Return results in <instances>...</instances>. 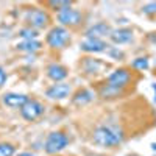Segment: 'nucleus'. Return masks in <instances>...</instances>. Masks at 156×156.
I'll list each match as a JSON object with an SVG mask.
<instances>
[{"instance_id":"obj_28","label":"nucleus","mask_w":156,"mask_h":156,"mask_svg":"<svg viewBox=\"0 0 156 156\" xmlns=\"http://www.w3.org/2000/svg\"><path fill=\"white\" fill-rule=\"evenodd\" d=\"M55 156H59V154H55Z\"/></svg>"},{"instance_id":"obj_26","label":"nucleus","mask_w":156,"mask_h":156,"mask_svg":"<svg viewBox=\"0 0 156 156\" xmlns=\"http://www.w3.org/2000/svg\"><path fill=\"white\" fill-rule=\"evenodd\" d=\"M151 147H153V150H154V151H156V144H153V145H151Z\"/></svg>"},{"instance_id":"obj_12","label":"nucleus","mask_w":156,"mask_h":156,"mask_svg":"<svg viewBox=\"0 0 156 156\" xmlns=\"http://www.w3.org/2000/svg\"><path fill=\"white\" fill-rule=\"evenodd\" d=\"M28 100H30L28 95L17 94V92H8V94L3 95V103L8 108H19L20 109Z\"/></svg>"},{"instance_id":"obj_18","label":"nucleus","mask_w":156,"mask_h":156,"mask_svg":"<svg viewBox=\"0 0 156 156\" xmlns=\"http://www.w3.org/2000/svg\"><path fill=\"white\" fill-rule=\"evenodd\" d=\"M0 156H16V145L11 142H0Z\"/></svg>"},{"instance_id":"obj_13","label":"nucleus","mask_w":156,"mask_h":156,"mask_svg":"<svg viewBox=\"0 0 156 156\" xmlns=\"http://www.w3.org/2000/svg\"><path fill=\"white\" fill-rule=\"evenodd\" d=\"M109 39L117 45L128 44L133 39V30L131 28H115V30L111 31Z\"/></svg>"},{"instance_id":"obj_8","label":"nucleus","mask_w":156,"mask_h":156,"mask_svg":"<svg viewBox=\"0 0 156 156\" xmlns=\"http://www.w3.org/2000/svg\"><path fill=\"white\" fill-rule=\"evenodd\" d=\"M70 92L72 87L69 83H55L45 90V95L51 100H64L70 95Z\"/></svg>"},{"instance_id":"obj_20","label":"nucleus","mask_w":156,"mask_h":156,"mask_svg":"<svg viewBox=\"0 0 156 156\" xmlns=\"http://www.w3.org/2000/svg\"><path fill=\"white\" fill-rule=\"evenodd\" d=\"M131 67L136 70H147L148 69V58L147 56H139L136 59H133Z\"/></svg>"},{"instance_id":"obj_6","label":"nucleus","mask_w":156,"mask_h":156,"mask_svg":"<svg viewBox=\"0 0 156 156\" xmlns=\"http://www.w3.org/2000/svg\"><path fill=\"white\" fill-rule=\"evenodd\" d=\"M129 80H131V73H129L126 69H115L114 72H111L106 78V83L108 86L114 87V89H119V90H123Z\"/></svg>"},{"instance_id":"obj_5","label":"nucleus","mask_w":156,"mask_h":156,"mask_svg":"<svg viewBox=\"0 0 156 156\" xmlns=\"http://www.w3.org/2000/svg\"><path fill=\"white\" fill-rule=\"evenodd\" d=\"M58 22L61 23V27H78L81 22H83V12L80 9H75V8H66L59 11L58 14Z\"/></svg>"},{"instance_id":"obj_21","label":"nucleus","mask_w":156,"mask_h":156,"mask_svg":"<svg viewBox=\"0 0 156 156\" xmlns=\"http://www.w3.org/2000/svg\"><path fill=\"white\" fill-rule=\"evenodd\" d=\"M142 11H144V14H156V2H150V3H145L142 6Z\"/></svg>"},{"instance_id":"obj_3","label":"nucleus","mask_w":156,"mask_h":156,"mask_svg":"<svg viewBox=\"0 0 156 156\" xmlns=\"http://www.w3.org/2000/svg\"><path fill=\"white\" fill-rule=\"evenodd\" d=\"M45 42L50 48H64L67 45V42H70V33L67 28L58 25V27L48 30L45 36Z\"/></svg>"},{"instance_id":"obj_23","label":"nucleus","mask_w":156,"mask_h":156,"mask_svg":"<svg viewBox=\"0 0 156 156\" xmlns=\"http://www.w3.org/2000/svg\"><path fill=\"white\" fill-rule=\"evenodd\" d=\"M6 72H5V69L0 66V87H3V84L6 83Z\"/></svg>"},{"instance_id":"obj_15","label":"nucleus","mask_w":156,"mask_h":156,"mask_svg":"<svg viewBox=\"0 0 156 156\" xmlns=\"http://www.w3.org/2000/svg\"><path fill=\"white\" fill-rule=\"evenodd\" d=\"M42 42L37 41V39H33V41H22L16 45V48L19 51H23V53H34V51L41 50Z\"/></svg>"},{"instance_id":"obj_14","label":"nucleus","mask_w":156,"mask_h":156,"mask_svg":"<svg viewBox=\"0 0 156 156\" xmlns=\"http://www.w3.org/2000/svg\"><path fill=\"white\" fill-rule=\"evenodd\" d=\"M94 97H95V94L92 92V90H89V89H80V90H76V92L73 94L72 101L75 103V105H78V106H83V105H87V103L92 101Z\"/></svg>"},{"instance_id":"obj_7","label":"nucleus","mask_w":156,"mask_h":156,"mask_svg":"<svg viewBox=\"0 0 156 156\" xmlns=\"http://www.w3.org/2000/svg\"><path fill=\"white\" fill-rule=\"evenodd\" d=\"M45 108L41 101H37L34 98H30L25 105L20 108V115L23 117L25 120H28V122H33L36 119H39L42 114H44Z\"/></svg>"},{"instance_id":"obj_1","label":"nucleus","mask_w":156,"mask_h":156,"mask_svg":"<svg viewBox=\"0 0 156 156\" xmlns=\"http://www.w3.org/2000/svg\"><path fill=\"white\" fill-rule=\"evenodd\" d=\"M94 144L106 148H114L123 142V133L114 125H98L92 133Z\"/></svg>"},{"instance_id":"obj_22","label":"nucleus","mask_w":156,"mask_h":156,"mask_svg":"<svg viewBox=\"0 0 156 156\" xmlns=\"http://www.w3.org/2000/svg\"><path fill=\"white\" fill-rule=\"evenodd\" d=\"M108 53H109V56H112V58H123V53L117 48V47H111V48H108Z\"/></svg>"},{"instance_id":"obj_19","label":"nucleus","mask_w":156,"mask_h":156,"mask_svg":"<svg viewBox=\"0 0 156 156\" xmlns=\"http://www.w3.org/2000/svg\"><path fill=\"white\" fill-rule=\"evenodd\" d=\"M19 36L23 39V41H33V39H36L39 34H37V30L27 27V28H20L19 30Z\"/></svg>"},{"instance_id":"obj_2","label":"nucleus","mask_w":156,"mask_h":156,"mask_svg":"<svg viewBox=\"0 0 156 156\" xmlns=\"http://www.w3.org/2000/svg\"><path fill=\"white\" fill-rule=\"evenodd\" d=\"M69 145V137L64 131H51L48 133L45 144H44V150L47 154H59L64 148Z\"/></svg>"},{"instance_id":"obj_16","label":"nucleus","mask_w":156,"mask_h":156,"mask_svg":"<svg viewBox=\"0 0 156 156\" xmlns=\"http://www.w3.org/2000/svg\"><path fill=\"white\" fill-rule=\"evenodd\" d=\"M105 66L100 59H97V58H84V61H83V69L86 70V72H89V73H97V72H100V69Z\"/></svg>"},{"instance_id":"obj_11","label":"nucleus","mask_w":156,"mask_h":156,"mask_svg":"<svg viewBox=\"0 0 156 156\" xmlns=\"http://www.w3.org/2000/svg\"><path fill=\"white\" fill-rule=\"evenodd\" d=\"M47 76L55 83H62V80H66L69 76V70H67V67H64L62 64L51 62L47 67Z\"/></svg>"},{"instance_id":"obj_24","label":"nucleus","mask_w":156,"mask_h":156,"mask_svg":"<svg viewBox=\"0 0 156 156\" xmlns=\"http://www.w3.org/2000/svg\"><path fill=\"white\" fill-rule=\"evenodd\" d=\"M16 156H37V154L33 153V151H20V153L16 154Z\"/></svg>"},{"instance_id":"obj_4","label":"nucleus","mask_w":156,"mask_h":156,"mask_svg":"<svg viewBox=\"0 0 156 156\" xmlns=\"http://www.w3.org/2000/svg\"><path fill=\"white\" fill-rule=\"evenodd\" d=\"M25 22L28 23L30 28L34 30H42L47 28L50 23V16L45 9L41 8H30L27 12H25Z\"/></svg>"},{"instance_id":"obj_25","label":"nucleus","mask_w":156,"mask_h":156,"mask_svg":"<svg viewBox=\"0 0 156 156\" xmlns=\"http://www.w3.org/2000/svg\"><path fill=\"white\" fill-rule=\"evenodd\" d=\"M151 87H153V90H154V101H156V83H153Z\"/></svg>"},{"instance_id":"obj_27","label":"nucleus","mask_w":156,"mask_h":156,"mask_svg":"<svg viewBox=\"0 0 156 156\" xmlns=\"http://www.w3.org/2000/svg\"><path fill=\"white\" fill-rule=\"evenodd\" d=\"M128 156H137V154H128Z\"/></svg>"},{"instance_id":"obj_10","label":"nucleus","mask_w":156,"mask_h":156,"mask_svg":"<svg viewBox=\"0 0 156 156\" xmlns=\"http://www.w3.org/2000/svg\"><path fill=\"white\" fill-rule=\"evenodd\" d=\"M80 48L86 53H101V51H106L109 48V45L103 41V39H84L80 44Z\"/></svg>"},{"instance_id":"obj_9","label":"nucleus","mask_w":156,"mask_h":156,"mask_svg":"<svg viewBox=\"0 0 156 156\" xmlns=\"http://www.w3.org/2000/svg\"><path fill=\"white\" fill-rule=\"evenodd\" d=\"M111 31L112 28L106 22H98V23H94L84 31V36L87 39H103L106 36H111Z\"/></svg>"},{"instance_id":"obj_17","label":"nucleus","mask_w":156,"mask_h":156,"mask_svg":"<svg viewBox=\"0 0 156 156\" xmlns=\"http://www.w3.org/2000/svg\"><path fill=\"white\" fill-rule=\"evenodd\" d=\"M47 6H50L53 11L59 12V11L66 9V8H70L72 2L70 0H50V2H47Z\"/></svg>"}]
</instances>
